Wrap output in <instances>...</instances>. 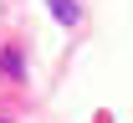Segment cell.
<instances>
[{
  "instance_id": "6da1fadb",
  "label": "cell",
  "mask_w": 133,
  "mask_h": 123,
  "mask_svg": "<svg viewBox=\"0 0 133 123\" xmlns=\"http://www.w3.org/2000/svg\"><path fill=\"white\" fill-rule=\"evenodd\" d=\"M51 5V16L62 21V26H77V21H82V10H77V0H46Z\"/></svg>"
},
{
  "instance_id": "7a4b0ae2",
  "label": "cell",
  "mask_w": 133,
  "mask_h": 123,
  "mask_svg": "<svg viewBox=\"0 0 133 123\" xmlns=\"http://www.w3.org/2000/svg\"><path fill=\"white\" fill-rule=\"evenodd\" d=\"M0 67L10 72V77H21V51H16V46H5V56H0Z\"/></svg>"
}]
</instances>
